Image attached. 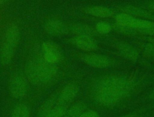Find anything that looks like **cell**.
<instances>
[{"label": "cell", "mask_w": 154, "mask_h": 117, "mask_svg": "<svg viewBox=\"0 0 154 117\" xmlns=\"http://www.w3.org/2000/svg\"><path fill=\"white\" fill-rule=\"evenodd\" d=\"M70 43L78 49L87 52L94 51L97 48L96 41L89 36L75 35L70 39Z\"/></svg>", "instance_id": "obj_9"}, {"label": "cell", "mask_w": 154, "mask_h": 117, "mask_svg": "<svg viewBox=\"0 0 154 117\" xmlns=\"http://www.w3.org/2000/svg\"><path fill=\"white\" fill-rule=\"evenodd\" d=\"M20 31L17 25H12L5 33L0 49V61L2 65H7L11 62L19 41Z\"/></svg>", "instance_id": "obj_3"}, {"label": "cell", "mask_w": 154, "mask_h": 117, "mask_svg": "<svg viewBox=\"0 0 154 117\" xmlns=\"http://www.w3.org/2000/svg\"><path fill=\"white\" fill-rule=\"evenodd\" d=\"M79 117H99V115L96 111L89 110L84 111Z\"/></svg>", "instance_id": "obj_21"}, {"label": "cell", "mask_w": 154, "mask_h": 117, "mask_svg": "<svg viewBox=\"0 0 154 117\" xmlns=\"http://www.w3.org/2000/svg\"><path fill=\"white\" fill-rule=\"evenodd\" d=\"M122 117H138L137 115L136 114H134V113H131V114H128V115H125L123 116H122Z\"/></svg>", "instance_id": "obj_22"}, {"label": "cell", "mask_w": 154, "mask_h": 117, "mask_svg": "<svg viewBox=\"0 0 154 117\" xmlns=\"http://www.w3.org/2000/svg\"><path fill=\"white\" fill-rule=\"evenodd\" d=\"M149 41H150V43H154V35L150 36V37L149 38Z\"/></svg>", "instance_id": "obj_25"}, {"label": "cell", "mask_w": 154, "mask_h": 117, "mask_svg": "<svg viewBox=\"0 0 154 117\" xmlns=\"http://www.w3.org/2000/svg\"><path fill=\"white\" fill-rule=\"evenodd\" d=\"M95 30L99 34H106L111 32L112 30V26L108 23L100 22L96 24Z\"/></svg>", "instance_id": "obj_19"}, {"label": "cell", "mask_w": 154, "mask_h": 117, "mask_svg": "<svg viewBox=\"0 0 154 117\" xmlns=\"http://www.w3.org/2000/svg\"><path fill=\"white\" fill-rule=\"evenodd\" d=\"M116 47L119 53L128 59L135 61L139 58L138 51L129 43L125 42H118L116 44Z\"/></svg>", "instance_id": "obj_11"}, {"label": "cell", "mask_w": 154, "mask_h": 117, "mask_svg": "<svg viewBox=\"0 0 154 117\" xmlns=\"http://www.w3.org/2000/svg\"><path fill=\"white\" fill-rule=\"evenodd\" d=\"M8 0H0V4H4L6 2H7Z\"/></svg>", "instance_id": "obj_26"}, {"label": "cell", "mask_w": 154, "mask_h": 117, "mask_svg": "<svg viewBox=\"0 0 154 117\" xmlns=\"http://www.w3.org/2000/svg\"><path fill=\"white\" fill-rule=\"evenodd\" d=\"M57 104V100L55 97L51 98L46 101L40 107L39 110V116L45 117L49 110Z\"/></svg>", "instance_id": "obj_18"}, {"label": "cell", "mask_w": 154, "mask_h": 117, "mask_svg": "<svg viewBox=\"0 0 154 117\" xmlns=\"http://www.w3.org/2000/svg\"><path fill=\"white\" fill-rule=\"evenodd\" d=\"M134 88V83L129 78L109 75L103 77L94 84L93 94L99 103L109 106L117 104L129 95Z\"/></svg>", "instance_id": "obj_1"}, {"label": "cell", "mask_w": 154, "mask_h": 117, "mask_svg": "<svg viewBox=\"0 0 154 117\" xmlns=\"http://www.w3.org/2000/svg\"><path fill=\"white\" fill-rule=\"evenodd\" d=\"M30 111L28 106L23 103L16 105L12 112L11 117H29Z\"/></svg>", "instance_id": "obj_17"}, {"label": "cell", "mask_w": 154, "mask_h": 117, "mask_svg": "<svg viewBox=\"0 0 154 117\" xmlns=\"http://www.w3.org/2000/svg\"><path fill=\"white\" fill-rule=\"evenodd\" d=\"M85 109L86 106L84 103H78L67 109L63 117H79Z\"/></svg>", "instance_id": "obj_15"}, {"label": "cell", "mask_w": 154, "mask_h": 117, "mask_svg": "<svg viewBox=\"0 0 154 117\" xmlns=\"http://www.w3.org/2000/svg\"><path fill=\"white\" fill-rule=\"evenodd\" d=\"M149 97V98L152 100H154V89L150 93Z\"/></svg>", "instance_id": "obj_23"}, {"label": "cell", "mask_w": 154, "mask_h": 117, "mask_svg": "<svg viewBox=\"0 0 154 117\" xmlns=\"http://www.w3.org/2000/svg\"><path fill=\"white\" fill-rule=\"evenodd\" d=\"M57 65L49 64L42 56L29 61L25 69V75L28 82L37 86L51 83L57 77Z\"/></svg>", "instance_id": "obj_2"}, {"label": "cell", "mask_w": 154, "mask_h": 117, "mask_svg": "<svg viewBox=\"0 0 154 117\" xmlns=\"http://www.w3.org/2000/svg\"><path fill=\"white\" fill-rule=\"evenodd\" d=\"M42 57L47 62L57 65L63 59L60 49L54 43L50 41H45L42 44Z\"/></svg>", "instance_id": "obj_6"}, {"label": "cell", "mask_w": 154, "mask_h": 117, "mask_svg": "<svg viewBox=\"0 0 154 117\" xmlns=\"http://www.w3.org/2000/svg\"><path fill=\"white\" fill-rule=\"evenodd\" d=\"M149 8L152 10H154V1L151 2L150 4H149Z\"/></svg>", "instance_id": "obj_24"}, {"label": "cell", "mask_w": 154, "mask_h": 117, "mask_svg": "<svg viewBox=\"0 0 154 117\" xmlns=\"http://www.w3.org/2000/svg\"><path fill=\"white\" fill-rule=\"evenodd\" d=\"M28 80L25 75L20 73L13 74L9 81V91L15 98L24 97L28 92Z\"/></svg>", "instance_id": "obj_4"}, {"label": "cell", "mask_w": 154, "mask_h": 117, "mask_svg": "<svg viewBox=\"0 0 154 117\" xmlns=\"http://www.w3.org/2000/svg\"><path fill=\"white\" fill-rule=\"evenodd\" d=\"M67 109V105L56 104L45 117H63Z\"/></svg>", "instance_id": "obj_16"}, {"label": "cell", "mask_w": 154, "mask_h": 117, "mask_svg": "<svg viewBox=\"0 0 154 117\" xmlns=\"http://www.w3.org/2000/svg\"><path fill=\"white\" fill-rule=\"evenodd\" d=\"M85 11L91 15L99 17H108L114 14V11L107 7L102 6H92L85 9Z\"/></svg>", "instance_id": "obj_13"}, {"label": "cell", "mask_w": 154, "mask_h": 117, "mask_svg": "<svg viewBox=\"0 0 154 117\" xmlns=\"http://www.w3.org/2000/svg\"><path fill=\"white\" fill-rule=\"evenodd\" d=\"M69 28V31L73 34L77 35H84L92 37L96 34V30L93 29L91 26L81 23H76L71 25Z\"/></svg>", "instance_id": "obj_12"}, {"label": "cell", "mask_w": 154, "mask_h": 117, "mask_svg": "<svg viewBox=\"0 0 154 117\" xmlns=\"http://www.w3.org/2000/svg\"><path fill=\"white\" fill-rule=\"evenodd\" d=\"M79 91L78 87L75 84H69L60 92L56 100L57 104L67 105L76 97Z\"/></svg>", "instance_id": "obj_8"}, {"label": "cell", "mask_w": 154, "mask_h": 117, "mask_svg": "<svg viewBox=\"0 0 154 117\" xmlns=\"http://www.w3.org/2000/svg\"><path fill=\"white\" fill-rule=\"evenodd\" d=\"M45 31L51 35H61L69 31V28L60 20L51 19L45 25Z\"/></svg>", "instance_id": "obj_10"}, {"label": "cell", "mask_w": 154, "mask_h": 117, "mask_svg": "<svg viewBox=\"0 0 154 117\" xmlns=\"http://www.w3.org/2000/svg\"><path fill=\"white\" fill-rule=\"evenodd\" d=\"M83 61L88 65L98 68H103L112 65V61L109 57L96 53H88L82 57Z\"/></svg>", "instance_id": "obj_7"}, {"label": "cell", "mask_w": 154, "mask_h": 117, "mask_svg": "<svg viewBox=\"0 0 154 117\" xmlns=\"http://www.w3.org/2000/svg\"><path fill=\"white\" fill-rule=\"evenodd\" d=\"M117 24L135 29H154V22L136 18L127 13H120L116 17Z\"/></svg>", "instance_id": "obj_5"}, {"label": "cell", "mask_w": 154, "mask_h": 117, "mask_svg": "<svg viewBox=\"0 0 154 117\" xmlns=\"http://www.w3.org/2000/svg\"><path fill=\"white\" fill-rule=\"evenodd\" d=\"M143 49L145 53L147 56L154 59V43H147L144 46Z\"/></svg>", "instance_id": "obj_20"}, {"label": "cell", "mask_w": 154, "mask_h": 117, "mask_svg": "<svg viewBox=\"0 0 154 117\" xmlns=\"http://www.w3.org/2000/svg\"><path fill=\"white\" fill-rule=\"evenodd\" d=\"M122 10L125 12V13L129 14L130 15H135L143 17L149 19L150 20H154V15L148 12L143 9L131 6V5H126L122 8Z\"/></svg>", "instance_id": "obj_14"}]
</instances>
